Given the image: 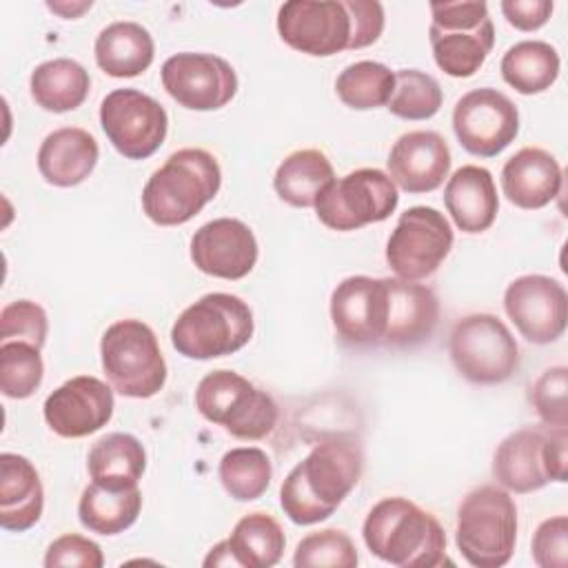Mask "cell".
Segmentation results:
<instances>
[{
    "instance_id": "1",
    "label": "cell",
    "mask_w": 568,
    "mask_h": 568,
    "mask_svg": "<svg viewBox=\"0 0 568 568\" xmlns=\"http://www.w3.org/2000/svg\"><path fill=\"white\" fill-rule=\"evenodd\" d=\"M362 470V444L351 435H331L288 470L280 488V506L297 526L320 524L342 506Z\"/></svg>"
},
{
    "instance_id": "2",
    "label": "cell",
    "mask_w": 568,
    "mask_h": 568,
    "mask_svg": "<svg viewBox=\"0 0 568 568\" xmlns=\"http://www.w3.org/2000/svg\"><path fill=\"white\" fill-rule=\"evenodd\" d=\"M384 31L377 0H288L277 11V33L295 51L328 58L364 49Z\"/></svg>"
},
{
    "instance_id": "3",
    "label": "cell",
    "mask_w": 568,
    "mask_h": 568,
    "mask_svg": "<svg viewBox=\"0 0 568 568\" xmlns=\"http://www.w3.org/2000/svg\"><path fill=\"white\" fill-rule=\"evenodd\" d=\"M366 548L399 568H437L448 564L446 532L437 517L406 497L377 501L362 526Z\"/></svg>"
},
{
    "instance_id": "4",
    "label": "cell",
    "mask_w": 568,
    "mask_h": 568,
    "mask_svg": "<svg viewBox=\"0 0 568 568\" xmlns=\"http://www.w3.org/2000/svg\"><path fill=\"white\" fill-rule=\"evenodd\" d=\"M222 169L206 149L186 146L166 158L142 189V211L158 226L193 220L220 191Z\"/></svg>"
},
{
    "instance_id": "5",
    "label": "cell",
    "mask_w": 568,
    "mask_h": 568,
    "mask_svg": "<svg viewBox=\"0 0 568 568\" xmlns=\"http://www.w3.org/2000/svg\"><path fill=\"white\" fill-rule=\"evenodd\" d=\"M253 311L233 293H206L189 304L171 326L173 348L189 359L233 355L253 337Z\"/></svg>"
},
{
    "instance_id": "6",
    "label": "cell",
    "mask_w": 568,
    "mask_h": 568,
    "mask_svg": "<svg viewBox=\"0 0 568 568\" xmlns=\"http://www.w3.org/2000/svg\"><path fill=\"white\" fill-rule=\"evenodd\" d=\"M455 544L475 568L506 566L517 544V506L506 488H473L457 508Z\"/></svg>"
},
{
    "instance_id": "7",
    "label": "cell",
    "mask_w": 568,
    "mask_h": 568,
    "mask_svg": "<svg viewBox=\"0 0 568 568\" xmlns=\"http://www.w3.org/2000/svg\"><path fill=\"white\" fill-rule=\"evenodd\" d=\"M568 426H524L506 435L493 455V477L510 493H532L568 477Z\"/></svg>"
},
{
    "instance_id": "8",
    "label": "cell",
    "mask_w": 568,
    "mask_h": 568,
    "mask_svg": "<svg viewBox=\"0 0 568 568\" xmlns=\"http://www.w3.org/2000/svg\"><path fill=\"white\" fill-rule=\"evenodd\" d=\"M195 408L237 439H262L277 426L275 399L235 371L206 373L195 388Z\"/></svg>"
},
{
    "instance_id": "9",
    "label": "cell",
    "mask_w": 568,
    "mask_h": 568,
    "mask_svg": "<svg viewBox=\"0 0 568 568\" xmlns=\"http://www.w3.org/2000/svg\"><path fill=\"white\" fill-rule=\"evenodd\" d=\"M102 371L124 397L149 399L166 382V362L158 337L142 320H118L100 339Z\"/></svg>"
},
{
    "instance_id": "10",
    "label": "cell",
    "mask_w": 568,
    "mask_h": 568,
    "mask_svg": "<svg viewBox=\"0 0 568 568\" xmlns=\"http://www.w3.org/2000/svg\"><path fill=\"white\" fill-rule=\"evenodd\" d=\"M430 49L435 64L450 78H470L486 62L495 44L488 4L430 2Z\"/></svg>"
},
{
    "instance_id": "11",
    "label": "cell",
    "mask_w": 568,
    "mask_h": 568,
    "mask_svg": "<svg viewBox=\"0 0 568 568\" xmlns=\"http://www.w3.org/2000/svg\"><path fill=\"white\" fill-rule=\"evenodd\" d=\"M448 353L457 373L481 386L501 384L519 368V346L510 328L490 313L462 317L450 331Z\"/></svg>"
},
{
    "instance_id": "12",
    "label": "cell",
    "mask_w": 568,
    "mask_h": 568,
    "mask_svg": "<svg viewBox=\"0 0 568 568\" xmlns=\"http://www.w3.org/2000/svg\"><path fill=\"white\" fill-rule=\"evenodd\" d=\"M399 193L388 173L379 169H355L333 180L315 202L317 220L333 231H357L390 217Z\"/></svg>"
},
{
    "instance_id": "13",
    "label": "cell",
    "mask_w": 568,
    "mask_h": 568,
    "mask_svg": "<svg viewBox=\"0 0 568 568\" xmlns=\"http://www.w3.org/2000/svg\"><path fill=\"white\" fill-rule=\"evenodd\" d=\"M453 242L455 233L444 213L433 206H410L386 242V262L395 277L419 282L442 266Z\"/></svg>"
},
{
    "instance_id": "14",
    "label": "cell",
    "mask_w": 568,
    "mask_h": 568,
    "mask_svg": "<svg viewBox=\"0 0 568 568\" xmlns=\"http://www.w3.org/2000/svg\"><path fill=\"white\" fill-rule=\"evenodd\" d=\"M100 126L120 155L126 160H146L164 144L169 115L155 98L124 87L104 95Z\"/></svg>"
},
{
    "instance_id": "15",
    "label": "cell",
    "mask_w": 568,
    "mask_h": 568,
    "mask_svg": "<svg viewBox=\"0 0 568 568\" xmlns=\"http://www.w3.org/2000/svg\"><path fill=\"white\" fill-rule=\"evenodd\" d=\"M453 131L470 155L495 158L515 142L519 111L506 93L493 87H479L455 102Z\"/></svg>"
},
{
    "instance_id": "16",
    "label": "cell",
    "mask_w": 568,
    "mask_h": 568,
    "mask_svg": "<svg viewBox=\"0 0 568 568\" xmlns=\"http://www.w3.org/2000/svg\"><path fill=\"white\" fill-rule=\"evenodd\" d=\"M331 322L346 346H384L388 324L386 277L351 275L342 280L331 293Z\"/></svg>"
},
{
    "instance_id": "17",
    "label": "cell",
    "mask_w": 568,
    "mask_h": 568,
    "mask_svg": "<svg viewBox=\"0 0 568 568\" xmlns=\"http://www.w3.org/2000/svg\"><path fill=\"white\" fill-rule=\"evenodd\" d=\"M160 78L164 91L191 111H217L237 93L235 69L215 53H175L164 60Z\"/></svg>"
},
{
    "instance_id": "18",
    "label": "cell",
    "mask_w": 568,
    "mask_h": 568,
    "mask_svg": "<svg viewBox=\"0 0 568 568\" xmlns=\"http://www.w3.org/2000/svg\"><path fill=\"white\" fill-rule=\"evenodd\" d=\"M504 311L530 344L557 342L568 322V295L561 282L530 273L515 277L504 291Z\"/></svg>"
},
{
    "instance_id": "19",
    "label": "cell",
    "mask_w": 568,
    "mask_h": 568,
    "mask_svg": "<svg viewBox=\"0 0 568 568\" xmlns=\"http://www.w3.org/2000/svg\"><path fill=\"white\" fill-rule=\"evenodd\" d=\"M113 408V390L106 382L93 375H75L44 399L42 413L55 435L78 439L106 426Z\"/></svg>"
},
{
    "instance_id": "20",
    "label": "cell",
    "mask_w": 568,
    "mask_h": 568,
    "mask_svg": "<svg viewBox=\"0 0 568 568\" xmlns=\"http://www.w3.org/2000/svg\"><path fill=\"white\" fill-rule=\"evenodd\" d=\"M189 253L197 271L220 280H242L253 271L260 248L248 224L217 217L193 233Z\"/></svg>"
},
{
    "instance_id": "21",
    "label": "cell",
    "mask_w": 568,
    "mask_h": 568,
    "mask_svg": "<svg viewBox=\"0 0 568 568\" xmlns=\"http://www.w3.org/2000/svg\"><path fill=\"white\" fill-rule=\"evenodd\" d=\"M388 178L406 193H430L450 171V149L437 131H408L388 153Z\"/></svg>"
},
{
    "instance_id": "22",
    "label": "cell",
    "mask_w": 568,
    "mask_h": 568,
    "mask_svg": "<svg viewBox=\"0 0 568 568\" xmlns=\"http://www.w3.org/2000/svg\"><path fill=\"white\" fill-rule=\"evenodd\" d=\"M388 324L384 346L406 348L426 342L439 320L437 295L424 286L399 277H386Z\"/></svg>"
},
{
    "instance_id": "23",
    "label": "cell",
    "mask_w": 568,
    "mask_h": 568,
    "mask_svg": "<svg viewBox=\"0 0 568 568\" xmlns=\"http://www.w3.org/2000/svg\"><path fill=\"white\" fill-rule=\"evenodd\" d=\"M564 173L555 155L539 146H524L501 169V191L519 209L535 211L550 204L561 191Z\"/></svg>"
},
{
    "instance_id": "24",
    "label": "cell",
    "mask_w": 568,
    "mask_h": 568,
    "mask_svg": "<svg viewBox=\"0 0 568 568\" xmlns=\"http://www.w3.org/2000/svg\"><path fill=\"white\" fill-rule=\"evenodd\" d=\"M100 146L95 138L80 126L51 131L38 149V171L44 182L69 189L82 184L95 169Z\"/></svg>"
},
{
    "instance_id": "25",
    "label": "cell",
    "mask_w": 568,
    "mask_h": 568,
    "mask_svg": "<svg viewBox=\"0 0 568 568\" xmlns=\"http://www.w3.org/2000/svg\"><path fill=\"white\" fill-rule=\"evenodd\" d=\"M444 204L459 231L470 235L488 231L499 211L493 173L477 164L459 166L446 182Z\"/></svg>"
},
{
    "instance_id": "26",
    "label": "cell",
    "mask_w": 568,
    "mask_h": 568,
    "mask_svg": "<svg viewBox=\"0 0 568 568\" xmlns=\"http://www.w3.org/2000/svg\"><path fill=\"white\" fill-rule=\"evenodd\" d=\"M44 508V488L36 466L18 453L0 455V526L9 532L33 528Z\"/></svg>"
},
{
    "instance_id": "27",
    "label": "cell",
    "mask_w": 568,
    "mask_h": 568,
    "mask_svg": "<svg viewBox=\"0 0 568 568\" xmlns=\"http://www.w3.org/2000/svg\"><path fill=\"white\" fill-rule=\"evenodd\" d=\"M98 67L111 78H135L144 73L155 55L153 36L133 20L106 24L93 44Z\"/></svg>"
},
{
    "instance_id": "28",
    "label": "cell",
    "mask_w": 568,
    "mask_h": 568,
    "mask_svg": "<svg viewBox=\"0 0 568 568\" xmlns=\"http://www.w3.org/2000/svg\"><path fill=\"white\" fill-rule=\"evenodd\" d=\"M142 510V493L135 486H104L91 481L78 501L80 524L98 535L111 537L131 528Z\"/></svg>"
},
{
    "instance_id": "29",
    "label": "cell",
    "mask_w": 568,
    "mask_h": 568,
    "mask_svg": "<svg viewBox=\"0 0 568 568\" xmlns=\"http://www.w3.org/2000/svg\"><path fill=\"white\" fill-rule=\"evenodd\" d=\"M333 180L335 171L326 153L320 149H300L280 162L273 175V189L282 202L295 209H308L315 206Z\"/></svg>"
},
{
    "instance_id": "30",
    "label": "cell",
    "mask_w": 568,
    "mask_h": 568,
    "mask_svg": "<svg viewBox=\"0 0 568 568\" xmlns=\"http://www.w3.org/2000/svg\"><path fill=\"white\" fill-rule=\"evenodd\" d=\"M91 89L89 71L71 58H53L38 64L29 78L33 102L51 113L78 109Z\"/></svg>"
},
{
    "instance_id": "31",
    "label": "cell",
    "mask_w": 568,
    "mask_h": 568,
    "mask_svg": "<svg viewBox=\"0 0 568 568\" xmlns=\"http://www.w3.org/2000/svg\"><path fill=\"white\" fill-rule=\"evenodd\" d=\"M87 470L104 486H135L146 470V450L131 433H109L91 446Z\"/></svg>"
},
{
    "instance_id": "32",
    "label": "cell",
    "mask_w": 568,
    "mask_h": 568,
    "mask_svg": "<svg viewBox=\"0 0 568 568\" xmlns=\"http://www.w3.org/2000/svg\"><path fill=\"white\" fill-rule=\"evenodd\" d=\"M559 69L561 60L557 49L544 40H521L513 44L499 62L504 82L521 95L550 89L559 78Z\"/></svg>"
},
{
    "instance_id": "33",
    "label": "cell",
    "mask_w": 568,
    "mask_h": 568,
    "mask_svg": "<svg viewBox=\"0 0 568 568\" xmlns=\"http://www.w3.org/2000/svg\"><path fill=\"white\" fill-rule=\"evenodd\" d=\"M233 566L271 568L282 559L286 537L277 519L266 513L244 515L224 539Z\"/></svg>"
},
{
    "instance_id": "34",
    "label": "cell",
    "mask_w": 568,
    "mask_h": 568,
    "mask_svg": "<svg viewBox=\"0 0 568 568\" xmlns=\"http://www.w3.org/2000/svg\"><path fill=\"white\" fill-rule=\"evenodd\" d=\"M217 477L233 499L253 501L266 493L273 477V464L257 446L231 448L220 459Z\"/></svg>"
},
{
    "instance_id": "35",
    "label": "cell",
    "mask_w": 568,
    "mask_h": 568,
    "mask_svg": "<svg viewBox=\"0 0 568 568\" xmlns=\"http://www.w3.org/2000/svg\"><path fill=\"white\" fill-rule=\"evenodd\" d=\"M395 89V73L375 60H359L348 64L335 80L337 98L355 109L368 111L386 106Z\"/></svg>"
},
{
    "instance_id": "36",
    "label": "cell",
    "mask_w": 568,
    "mask_h": 568,
    "mask_svg": "<svg viewBox=\"0 0 568 568\" xmlns=\"http://www.w3.org/2000/svg\"><path fill=\"white\" fill-rule=\"evenodd\" d=\"M444 102L439 82L419 69L395 71V89L386 109L402 120H428Z\"/></svg>"
},
{
    "instance_id": "37",
    "label": "cell",
    "mask_w": 568,
    "mask_h": 568,
    "mask_svg": "<svg viewBox=\"0 0 568 568\" xmlns=\"http://www.w3.org/2000/svg\"><path fill=\"white\" fill-rule=\"evenodd\" d=\"M44 377V362L40 348L11 339L0 344V390L9 399L31 397Z\"/></svg>"
},
{
    "instance_id": "38",
    "label": "cell",
    "mask_w": 568,
    "mask_h": 568,
    "mask_svg": "<svg viewBox=\"0 0 568 568\" xmlns=\"http://www.w3.org/2000/svg\"><path fill=\"white\" fill-rule=\"evenodd\" d=\"M359 561L353 539L337 528L306 535L293 555L295 568H355Z\"/></svg>"
},
{
    "instance_id": "39",
    "label": "cell",
    "mask_w": 568,
    "mask_h": 568,
    "mask_svg": "<svg viewBox=\"0 0 568 568\" xmlns=\"http://www.w3.org/2000/svg\"><path fill=\"white\" fill-rule=\"evenodd\" d=\"M49 333L47 311L33 300L9 302L0 313V344L20 339L38 348L44 346Z\"/></svg>"
},
{
    "instance_id": "40",
    "label": "cell",
    "mask_w": 568,
    "mask_h": 568,
    "mask_svg": "<svg viewBox=\"0 0 568 568\" xmlns=\"http://www.w3.org/2000/svg\"><path fill=\"white\" fill-rule=\"evenodd\" d=\"M566 393H568V368L566 366L546 368L537 377V382L530 386V404L535 406V410L544 424L568 426Z\"/></svg>"
},
{
    "instance_id": "41",
    "label": "cell",
    "mask_w": 568,
    "mask_h": 568,
    "mask_svg": "<svg viewBox=\"0 0 568 568\" xmlns=\"http://www.w3.org/2000/svg\"><path fill=\"white\" fill-rule=\"evenodd\" d=\"M532 561L539 568L568 566V517L555 515L544 519L532 535Z\"/></svg>"
},
{
    "instance_id": "42",
    "label": "cell",
    "mask_w": 568,
    "mask_h": 568,
    "mask_svg": "<svg viewBox=\"0 0 568 568\" xmlns=\"http://www.w3.org/2000/svg\"><path fill=\"white\" fill-rule=\"evenodd\" d=\"M44 566L47 568H60V566H78V568H102L104 555L102 548L82 535L67 532L53 539L44 552Z\"/></svg>"
},
{
    "instance_id": "43",
    "label": "cell",
    "mask_w": 568,
    "mask_h": 568,
    "mask_svg": "<svg viewBox=\"0 0 568 568\" xmlns=\"http://www.w3.org/2000/svg\"><path fill=\"white\" fill-rule=\"evenodd\" d=\"M555 4L550 0H504L501 13L519 31H537L541 29L550 16Z\"/></svg>"
},
{
    "instance_id": "44",
    "label": "cell",
    "mask_w": 568,
    "mask_h": 568,
    "mask_svg": "<svg viewBox=\"0 0 568 568\" xmlns=\"http://www.w3.org/2000/svg\"><path fill=\"white\" fill-rule=\"evenodd\" d=\"M91 4H93L91 0L89 2H71V4L69 2H47V7L62 18H78L80 13L91 9Z\"/></svg>"
}]
</instances>
